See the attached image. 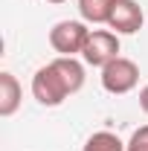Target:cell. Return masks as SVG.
<instances>
[{"instance_id": "6da1fadb", "label": "cell", "mask_w": 148, "mask_h": 151, "mask_svg": "<svg viewBox=\"0 0 148 151\" xmlns=\"http://www.w3.org/2000/svg\"><path fill=\"white\" fill-rule=\"evenodd\" d=\"M32 96H35L44 108H58V105L70 96L64 78H61L58 70L52 67V61L35 70V76H32Z\"/></svg>"}, {"instance_id": "52a82bcc", "label": "cell", "mask_w": 148, "mask_h": 151, "mask_svg": "<svg viewBox=\"0 0 148 151\" xmlns=\"http://www.w3.org/2000/svg\"><path fill=\"white\" fill-rule=\"evenodd\" d=\"M20 96H23L20 81L9 73V70L0 73V116H12V113L18 111L20 108Z\"/></svg>"}, {"instance_id": "30bf717a", "label": "cell", "mask_w": 148, "mask_h": 151, "mask_svg": "<svg viewBox=\"0 0 148 151\" xmlns=\"http://www.w3.org/2000/svg\"><path fill=\"white\" fill-rule=\"evenodd\" d=\"M125 151H148V125H142L131 134V139L125 142Z\"/></svg>"}, {"instance_id": "8fae6325", "label": "cell", "mask_w": 148, "mask_h": 151, "mask_svg": "<svg viewBox=\"0 0 148 151\" xmlns=\"http://www.w3.org/2000/svg\"><path fill=\"white\" fill-rule=\"evenodd\" d=\"M139 108H142V111L148 113V84L142 87V90H139Z\"/></svg>"}, {"instance_id": "9c48e42d", "label": "cell", "mask_w": 148, "mask_h": 151, "mask_svg": "<svg viewBox=\"0 0 148 151\" xmlns=\"http://www.w3.org/2000/svg\"><path fill=\"white\" fill-rule=\"evenodd\" d=\"M81 151H125V142L113 131H96L90 139L84 142Z\"/></svg>"}, {"instance_id": "5b68a950", "label": "cell", "mask_w": 148, "mask_h": 151, "mask_svg": "<svg viewBox=\"0 0 148 151\" xmlns=\"http://www.w3.org/2000/svg\"><path fill=\"white\" fill-rule=\"evenodd\" d=\"M142 23H145V15H142L137 0H113L108 26L116 35H134V32L142 29Z\"/></svg>"}, {"instance_id": "277c9868", "label": "cell", "mask_w": 148, "mask_h": 151, "mask_svg": "<svg viewBox=\"0 0 148 151\" xmlns=\"http://www.w3.org/2000/svg\"><path fill=\"white\" fill-rule=\"evenodd\" d=\"M81 58L90 67H105L113 58H119V35L113 29H90L87 44L81 50Z\"/></svg>"}, {"instance_id": "ba28073f", "label": "cell", "mask_w": 148, "mask_h": 151, "mask_svg": "<svg viewBox=\"0 0 148 151\" xmlns=\"http://www.w3.org/2000/svg\"><path fill=\"white\" fill-rule=\"evenodd\" d=\"M113 0H78V15L87 23H108Z\"/></svg>"}, {"instance_id": "7a4b0ae2", "label": "cell", "mask_w": 148, "mask_h": 151, "mask_svg": "<svg viewBox=\"0 0 148 151\" xmlns=\"http://www.w3.org/2000/svg\"><path fill=\"white\" fill-rule=\"evenodd\" d=\"M139 84V67L131 58H113L111 64L102 67V87L113 96H125Z\"/></svg>"}, {"instance_id": "8992f818", "label": "cell", "mask_w": 148, "mask_h": 151, "mask_svg": "<svg viewBox=\"0 0 148 151\" xmlns=\"http://www.w3.org/2000/svg\"><path fill=\"white\" fill-rule=\"evenodd\" d=\"M52 67H55L58 76L64 78L70 96L78 93V90L84 87V64L75 61V55H58V58H52Z\"/></svg>"}, {"instance_id": "7c38bea8", "label": "cell", "mask_w": 148, "mask_h": 151, "mask_svg": "<svg viewBox=\"0 0 148 151\" xmlns=\"http://www.w3.org/2000/svg\"><path fill=\"white\" fill-rule=\"evenodd\" d=\"M47 3H67V0H47Z\"/></svg>"}, {"instance_id": "3957f363", "label": "cell", "mask_w": 148, "mask_h": 151, "mask_svg": "<svg viewBox=\"0 0 148 151\" xmlns=\"http://www.w3.org/2000/svg\"><path fill=\"white\" fill-rule=\"evenodd\" d=\"M87 35H90V29L81 20H58L50 29V47L58 55H75V52L84 50Z\"/></svg>"}]
</instances>
